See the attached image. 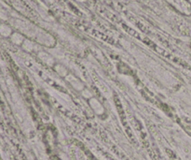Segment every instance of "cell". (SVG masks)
Returning <instances> with one entry per match:
<instances>
[{
    "label": "cell",
    "instance_id": "1",
    "mask_svg": "<svg viewBox=\"0 0 191 160\" xmlns=\"http://www.w3.org/2000/svg\"><path fill=\"white\" fill-rule=\"evenodd\" d=\"M122 27L123 28L125 29V31L126 32H128V33L130 34V35H132V36H133L134 38H139V39H141V36L139 35L136 31H134L133 29H132L131 27H129V26H127L126 25H122Z\"/></svg>",
    "mask_w": 191,
    "mask_h": 160
}]
</instances>
